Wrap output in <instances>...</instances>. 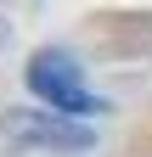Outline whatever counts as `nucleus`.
Instances as JSON below:
<instances>
[{
  "instance_id": "1",
  "label": "nucleus",
  "mask_w": 152,
  "mask_h": 157,
  "mask_svg": "<svg viewBox=\"0 0 152 157\" xmlns=\"http://www.w3.org/2000/svg\"><path fill=\"white\" fill-rule=\"evenodd\" d=\"M28 90L45 107H56V118H96L102 112V95L85 84V67L62 45H45L28 56Z\"/></svg>"
},
{
  "instance_id": "2",
  "label": "nucleus",
  "mask_w": 152,
  "mask_h": 157,
  "mask_svg": "<svg viewBox=\"0 0 152 157\" xmlns=\"http://www.w3.org/2000/svg\"><path fill=\"white\" fill-rule=\"evenodd\" d=\"M0 140L11 151H85L90 135L79 118H34V112H6L0 118Z\"/></svg>"
}]
</instances>
